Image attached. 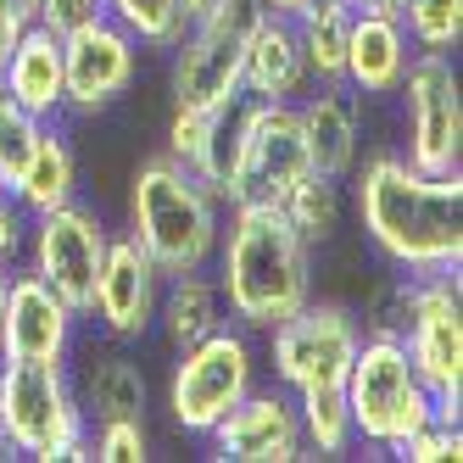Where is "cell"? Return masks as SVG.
Masks as SVG:
<instances>
[{
	"label": "cell",
	"mask_w": 463,
	"mask_h": 463,
	"mask_svg": "<svg viewBox=\"0 0 463 463\" xmlns=\"http://www.w3.org/2000/svg\"><path fill=\"white\" fill-rule=\"evenodd\" d=\"M346 184L363 235L396 274L463 269V174H424L402 151H374Z\"/></svg>",
	"instance_id": "6da1fadb"
},
{
	"label": "cell",
	"mask_w": 463,
	"mask_h": 463,
	"mask_svg": "<svg viewBox=\"0 0 463 463\" xmlns=\"http://www.w3.org/2000/svg\"><path fill=\"white\" fill-rule=\"evenodd\" d=\"M213 279L229 324H241L246 335H269L279 318L313 302V246L274 202H235L223 207Z\"/></svg>",
	"instance_id": "7a4b0ae2"
},
{
	"label": "cell",
	"mask_w": 463,
	"mask_h": 463,
	"mask_svg": "<svg viewBox=\"0 0 463 463\" xmlns=\"http://www.w3.org/2000/svg\"><path fill=\"white\" fill-rule=\"evenodd\" d=\"M128 235L162 269V279L213 269V251L223 235V202L179 156L156 151L128 179Z\"/></svg>",
	"instance_id": "3957f363"
},
{
	"label": "cell",
	"mask_w": 463,
	"mask_h": 463,
	"mask_svg": "<svg viewBox=\"0 0 463 463\" xmlns=\"http://www.w3.org/2000/svg\"><path fill=\"white\" fill-rule=\"evenodd\" d=\"M0 430L12 441V458L34 463L90 458V419L79 408L68 363L0 357Z\"/></svg>",
	"instance_id": "277c9868"
},
{
	"label": "cell",
	"mask_w": 463,
	"mask_h": 463,
	"mask_svg": "<svg viewBox=\"0 0 463 463\" xmlns=\"http://www.w3.org/2000/svg\"><path fill=\"white\" fill-rule=\"evenodd\" d=\"M346 391V413H352V436L374 452H391L402 436H413L419 424L436 419L430 385L419 380L408 346L396 335H363L357 357L341 380Z\"/></svg>",
	"instance_id": "5b68a950"
},
{
	"label": "cell",
	"mask_w": 463,
	"mask_h": 463,
	"mask_svg": "<svg viewBox=\"0 0 463 463\" xmlns=\"http://www.w3.org/2000/svg\"><path fill=\"white\" fill-rule=\"evenodd\" d=\"M257 385V346L241 324H218L213 335L179 346L174 374H168V419L184 436L207 430Z\"/></svg>",
	"instance_id": "8992f818"
},
{
	"label": "cell",
	"mask_w": 463,
	"mask_h": 463,
	"mask_svg": "<svg viewBox=\"0 0 463 463\" xmlns=\"http://www.w3.org/2000/svg\"><path fill=\"white\" fill-rule=\"evenodd\" d=\"M402 346L413 357L419 380L430 385L436 419L458 424V413H463V279H458V269L413 274Z\"/></svg>",
	"instance_id": "52a82bcc"
},
{
	"label": "cell",
	"mask_w": 463,
	"mask_h": 463,
	"mask_svg": "<svg viewBox=\"0 0 463 463\" xmlns=\"http://www.w3.org/2000/svg\"><path fill=\"white\" fill-rule=\"evenodd\" d=\"M251 17H257V0H223L207 23H195L190 34L174 45V61H168L174 107L235 112L246 101V90H241V51H246Z\"/></svg>",
	"instance_id": "ba28073f"
},
{
	"label": "cell",
	"mask_w": 463,
	"mask_h": 463,
	"mask_svg": "<svg viewBox=\"0 0 463 463\" xmlns=\"http://www.w3.org/2000/svg\"><path fill=\"white\" fill-rule=\"evenodd\" d=\"M235 123V202H285L296 179L313 174L296 101H241L229 112ZM229 202V207H235Z\"/></svg>",
	"instance_id": "9c48e42d"
},
{
	"label": "cell",
	"mask_w": 463,
	"mask_h": 463,
	"mask_svg": "<svg viewBox=\"0 0 463 463\" xmlns=\"http://www.w3.org/2000/svg\"><path fill=\"white\" fill-rule=\"evenodd\" d=\"M363 341V318L341 302H302L290 318H279L269 329V363L274 380L296 396V391H324L341 385L352 357Z\"/></svg>",
	"instance_id": "30bf717a"
},
{
	"label": "cell",
	"mask_w": 463,
	"mask_h": 463,
	"mask_svg": "<svg viewBox=\"0 0 463 463\" xmlns=\"http://www.w3.org/2000/svg\"><path fill=\"white\" fill-rule=\"evenodd\" d=\"M408 112V162L424 174H463V79L458 61L441 51H413L402 84Z\"/></svg>",
	"instance_id": "8fae6325"
},
{
	"label": "cell",
	"mask_w": 463,
	"mask_h": 463,
	"mask_svg": "<svg viewBox=\"0 0 463 463\" xmlns=\"http://www.w3.org/2000/svg\"><path fill=\"white\" fill-rule=\"evenodd\" d=\"M107 241H112V229L101 223V213L84 207L79 195H73V202H61V207L34 213L23 269L40 274L61 302L84 318L90 313V296H95V274H101V262H107Z\"/></svg>",
	"instance_id": "7c38bea8"
},
{
	"label": "cell",
	"mask_w": 463,
	"mask_h": 463,
	"mask_svg": "<svg viewBox=\"0 0 463 463\" xmlns=\"http://www.w3.org/2000/svg\"><path fill=\"white\" fill-rule=\"evenodd\" d=\"M140 40L118 17H95L61 34V84H68V118H95L118 107L140 79Z\"/></svg>",
	"instance_id": "4fadbf2b"
},
{
	"label": "cell",
	"mask_w": 463,
	"mask_h": 463,
	"mask_svg": "<svg viewBox=\"0 0 463 463\" xmlns=\"http://www.w3.org/2000/svg\"><path fill=\"white\" fill-rule=\"evenodd\" d=\"M202 441L223 463H302V458H313L302 441V419H296V396L285 385L279 391L251 385Z\"/></svg>",
	"instance_id": "5bb4252c"
},
{
	"label": "cell",
	"mask_w": 463,
	"mask_h": 463,
	"mask_svg": "<svg viewBox=\"0 0 463 463\" xmlns=\"http://www.w3.org/2000/svg\"><path fill=\"white\" fill-rule=\"evenodd\" d=\"M156 296H162V269L140 251L135 235H112L84 318L101 324L107 341H128V346H135V341L151 335V324H156Z\"/></svg>",
	"instance_id": "9a60e30c"
},
{
	"label": "cell",
	"mask_w": 463,
	"mask_h": 463,
	"mask_svg": "<svg viewBox=\"0 0 463 463\" xmlns=\"http://www.w3.org/2000/svg\"><path fill=\"white\" fill-rule=\"evenodd\" d=\"M79 341V313L28 269L6 274V313H0V357L68 363Z\"/></svg>",
	"instance_id": "2e32d148"
},
{
	"label": "cell",
	"mask_w": 463,
	"mask_h": 463,
	"mask_svg": "<svg viewBox=\"0 0 463 463\" xmlns=\"http://www.w3.org/2000/svg\"><path fill=\"white\" fill-rule=\"evenodd\" d=\"M313 84L302 40H296V23L257 12L246 28V51H241V90L246 101H302Z\"/></svg>",
	"instance_id": "e0dca14e"
},
{
	"label": "cell",
	"mask_w": 463,
	"mask_h": 463,
	"mask_svg": "<svg viewBox=\"0 0 463 463\" xmlns=\"http://www.w3.org/2000/svg\"><path fill=\"white\" fill-rule=\"evenodd\" d=\"M296 123H302V146L313 174L324 179H341L357 168V151H363V107L346 84H318L313 95L296 101Z\"/></svg>",
	"instance_id": "ac0fdd59"
},
{
	"label": "cell",
	"mask_w": 463,
	"mask_h": 463,
	"mask_svg": "<svg viewBox=\"0 0 463 463\" xmlns=\"http://www.w3.org/2000/svg\"><path fill=\"white\" fill-rule=\"evenodd\" d=\"M79 408L90 424H107V419H146L151 413V380L140 369V357L128 352V341H101L90 346L79 363Z\"/></svg>",
	"instance_id": "d6986e66"
},
{
	"label": "cell",
	"mask_w": 463,
	"mask_h": 463,
	"mask_svg": "<svg viewBox=\"0 0 463 463\" xmlns=\"http://www.w3.org/2000/svg\"><path fill=\"white\" fill-rule=\"evenodd\" d=\"M413 61V40L402 17H385V12H352V28H346V68H341V84L357 95H396Z\"/></svg>",
	"instance_id": "ffe728a7"
},
{
	"label": "cell",
	"mask_w": 463,
	"mask_h": 463,
	"mask_svg": "<svg viewBox=\"0 0 463 463\" xmlns=\"http://www.w3.org/2000/svg\"><path fill=\"white\" fill-rule=\"evenodd\" d=\"M6 95L34 118H68V84H61V34H51L45 23H28L23 40L6 56Z\"/></svg>",
	"instance_id": "44dd1931"
},
{
	"label": "cell",
	"mask_w": 463,
	"mask_h": 463,
	"mask_svg": "<svg viewBox=\"0 0 463 463\" xmlns=\"http://www.w3.org/2000/svg\"><path fill=\"white\" fill-rule=\"evenodd\" d=\"M17 202L28 213H45V207H61L79 195V151H73V135L61 128V118H51L40 128L34 151H28V162L17 168V179L6 184Z\"/></svg>",
	"instance_id": "7402d4cb"
},
{
	"label": "cell",
	"mask_w": 463,
	"mask_h": 463,
	"mask_svg": "<svg viewBox=\"0 0 463 463\" xmlns=\"http://www.w3.org/2000/svg\"><path fill=\"white\" fill-rule=\"evenodd\" d=\"M218 324H229V313H223V296H218L213 269L168 274V279H162V296H156V324H151V329H162V341H168L174 352H179V346H190V341H202V335H213Z\"/></svg>",
	"instance_id": "603a6c76"
},
{
	"label": "cell",
	"mask_w": 463,
	"mask_h": 463,
	"mask_svg": "<svg viewBox=\"0 0 463 463\" xmlns=\"http://www.w3.org/2000/svg\"><path fill=\"white\" fill-rule=\"evenodd\" d=\"M290 23H296V40H302V56H307L313 84H341L352 6H346V0H307Z\"/></svg>",
	"instance_id": "cb8c5ba5"
},
{
	"label": "cell",
	"mask_w": 463,
	"mask_h": 463,
	"mask_svg": "<svg viewBox=\"0 0 463 463\" xmlns=\"http://www.w3.org/2000/svg\"><path fill=\"white\" fill-rule=\"evenodd\" d=\"M279 213L290 218V229H296L307 246H329V241L341 235V213H346L341 179H324V174L296 179V190L279 202Z\"/></svg>",
	"instance_id": "d4e9b609"
},
{
	"label": "cell",
	"mask_w": 463,
	"mask_h": 463,
	"mask_svg": "<svg viewBox=\"0 0 463 463\" xmlns=\"http://www.w3.org/2000/svg\"><path fill=\"white\" fill-rule=\"evenodd\" d=\"M296 419H302V441L313 458H346L357 447L352 436V413H346V391L324 385V391H296Z\"/></svg>",
	"instance_id": "484cf974"
},
{
	"label": "cell",
	"mask_w": 463,
	"mask_h": 463,
	"mask_svg": "<svg viewBox=\"0 0 463 463\" xmlns=\"http://www.w3.org/2000/svg\"><path fill=\"white\" fill-rule=\"evenodd\" d=\"M101 6H107V17H118L146 51H174V45L184 40L179 0H101Z\"/></svg>",
	"instance_id": "4316f807"
},
{
	"label": "cell",
	"mask_w": 463,
	"mask_h": 463,
	"mask_svg": "<svg viewBox=\"0 0 463 463\" xmlns=\"http://www.w3.org/2000/svg\"><path fill=\"white\" fill-rule=\"evenodd\" d=\"M402 28L413 51L452 56L463 45V0H402Z\"/></svg>",
	"instance_id": "83f0119b"
},
{
	"label": "cell",
	"mask_w": 463,
	"mask_h": 463,
	"mask_svg": "<svg viewBox=\"0 0 463 463\" xmlns=\"http://www.w3.org/2000/svg\"><path fill=\"white\" fill-rule=\"evenodd\" d=\"M45 118H34L28 107H17L12 95H0V184H12L17 168L28 162V151H34Z\"/></svg>",
	"instance_id": "f1b7e54d"
},
{
	"label": "cell",
	"mask_w": 463,
	"mask_h": 463,
	"mask_svg": "<svg viewBox=\"0 0 463 463\" xmlns=\"http://www.w3.org/2000/svg\"><path fill=\"white\" fill-rule=\"evenodd\" d=\"M408 302H413V274H396L374 285L369 296V313H363V335H396L402 341V329H408Z\"/></svg>",
	"instance_id": "f546056e"
},
{
	"label": "cell",
	"mask_w": 463,
	"mask_h": 463,
	"mask_svg": "<svg viewBox=\"0 0 463 463\" xmlns=\"http://www.w3.org/2000/svg\"><path fill=\"white\" fill-rule=\"evenodd\" d=\"M90 458H101V463H140V458H151V430H146V419L90 424Z\"/></svg>",
	"instance_id": "4dcf8cb0"
},
{
	"label": "cell",
	"mask_w": 463,
	"mask_h": 463,
	"mask_svg": "<svg viewBox=\"0 0 463 463\" xmlns=\"http://www.w3.org/2000/svg\"><path fill=\"white\" fill-rule=\"evenodd\" d=\"M391 458H402V463H441V458H463V430L458 424H441V419H430L419 424L413 436H402L391 447Z\"/></svg>",
	"instance_id": "1f68e13d"
},
{
	"label": "cell",
	"mask_w": 463,
	"mask_h": 463,
	"mask_svg": "<svg viewBox=\"0 0 463 463\" xmlns=\"http://www.w3.org/2000/svg\"><path fill=\"white\" fill-rule=\"evenodd\" d=\"M28 229H34V213H28L12 190H0V269H23Z\"/></svg>",
	"instance_id": "d6a6232c"
},
{
	"label": "cell",
	"mask_w": 463,
	"mask_h": 463,
	"mask_svg": "<svg viewBox=\"0 0 463 463\" xmlns=\"http://www.w3.org/2000/svg\"><path fill=\"white\" fill-rule=\"evenodd\" d=\"M218 118H223V112H190V107H174V118H168V156L190 162L195 151H202V140L213 135Z\"/></svg>",
	"instance_id": "836d02e7"
},
{
	"label": "cell",
	"mask_w": 463,
	"mask_h": 463,
	"mask_svg": "<svg viewBox=\"0 0 463 463\" xmlns=\"http://www.w3.org/2000/svg\"><path fill=\"white\" fill-rule=\"evenodd\" d=\"M95 17H107L101 0H40V17L34 23H45L51 34H73V28H84Z\"/></svg>",
	"instance_id": "e575fe53"
},
{
	"label": "cell",
	"mask_w": 463,
	"mask_h": 463,
	"mask_svg": "<svg viewBox=\"0 0 463 463\" xmlns=\"http://www.w3.org/2000/svg\"><path fill=\"white\" fill-rule=\"evenodd\" d=\"M218 6H223V0H179V23H184V34H190L195 23H207Z\"/></svg>",
	"instance_id": "d590c367"
},
{
	"label": "cell",
	"mask_w": 463,
	"mask_h": 463,
	"mask_svg": "<svg viewBox=\"0 0 463 463\" xmlns=\"http://www.w3.org/2000/svg\"><path fill=\"white\" fill-rule=\"evenodd\" d=\"M23 28H28V23H17V17H0V68H6V56H12V45L23 40Z\"/></svg>",
	"instance_id": "8d00e7d4"
},
{
	"label": "cell",
	"mask_w": 463,
	"mask_h": 463,
	"mask_svg": "<svg viewBox=\"0 0 463 463\" xmlns=\"http://www.w3.org/2000/svg\"><path fill=\"white\" fill-rule=\"evenodd\" d=\"M0 17H17V23H34V17H40V0H0Z\"/></svg>",
	"instance_id": "74e56055"
},
{
	"label": "cell",
	"mask_w": 463,
	"mask_h": 463,
	"mask_svg": "<svg viewBox=\"0 0 463 463\" xmlns=\"http://www.w3.org/2000/svg\"><path fill=\"white\" fill-rule=\"evenodd\" d=\"M352 12H385V17H402V0H346Z\"/></svg>",
	"instance_id": "f35d334b"
},
{
	"label": "cell",
	"mask_w": 463,
	"mask_h": 463,
	"mask_svg": "<svg viewBox=\"0 0 463 463\" xmlns=\"http://www.w3.org/2000/svg\"><path fill=\"white\" fill-rule=\"evenodd\" d=\"M307 0H257V12H274V17H296Z\"/></svg>",
	"instance_id": "ab89813d"
},
{
	"label": "cell",
	"mask_w": 463,
	"mask_h": 463,
	"mask_svg": "<svg viewBox=\"0 0 463 463\" xmlns=\"http://www.w3.org/2000/svg\"><path fill=\"white\" fill-rule=\"evenodd\" d=\"M6 274H12V269H0V313H6Z\"/></svg>",
	"instance_id": "60d3db41"
},
{
	"label": "cell",
	"mask_w": 463,
	"mask_h": 463,
	"mask_svg": "<svg viewBox=\"0 0 463 463\" xmlns=\"http://www.w3.org/2000/svg\"><path fill=\"white\" fill-rule=\"evenodd\" d=\"M12 458V441H6V430H0V463H6Z\"/></svg>",
	"instance_id": "b9f144b4"
},
{
	"label": "cell",
	"mask_w": 463,
	"mask_h": 463,
	"mask_svg": "<svg viewBox=\"0 0 463 463\" xmlns=\"http://www.w3.org/2000/svg\"><path fill=\"white\" fill-rule=\"evenodd\" d=\"M0 95H6V73H0Z\"/></svg>",
	"instance_id": "7bdbcfd3"
},
{
	"label": "cell",
	"mask_w": 463,
	"mask_h": 463,
	"mask_svg": "<svg viewBox=\"0 0 463 463\" xmlns=\"http://www.w3.org/2000/svg\"><path fill=\"white\" fill-rule=\"evenodd\" d=\"M0 190H6V184H0Z\"/></svg>",
	"instance_id": "ee69618b"
}]
</instances>
